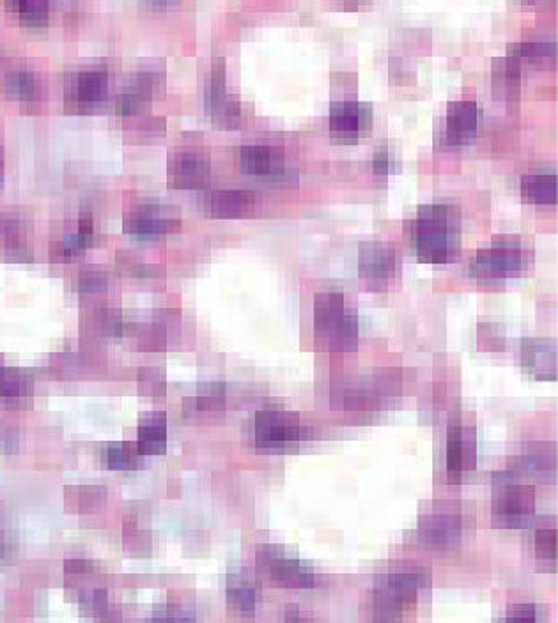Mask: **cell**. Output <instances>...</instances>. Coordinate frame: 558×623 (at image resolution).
Instances as JSON below:
<instances>
[{
    "label": "cell",
    "mask_w": 558,
    "mask_h": 623,
    "mask_svg": "<svg viewBox=\"0 0 558 623\" xmlns=\"http://www.w3.org/2000/svg\"><path fill=\"white\" fill-rule=\"evenodd\" d=\"M411 245L420 261L447 264L461 247V215L450 204H427L410 222Z\"/></svg>",
    "instance_id": "obj_1"
},
{
    "label": "cell",
    "mask_w": 558,
    "mask_h": 623,
    "mask_svg": "<svg viewBox=\"0 0 558 623\" xmlns=\"http://www.w3.org/2000/svg\"><path fill=\"white\" fill-rule=\"evenodd\" d=\"M314 339L328 353H351L358 344V317L339 291L316 294Z\"/></svg>",
    "instance_id": "obj_2"
},
{
    "label": "cell",
    "mask_w": 558,
    "mask_h": 623,
    "mask_svg": "<svg viewBox=\"0 0 558 623\" xmlns=\"http://www.w3.org/2000/svg\"><path fill=\"white\" fill-rule=\"evenodd\" d=\"M527 250L516 236H496L488 248L479 250L472 262V277L481 280H500L518 275L527 264Z\"/></svg>",
    "instance_id": "obj_3"
},
{
    "label": "cell",
    "mask_w": 558,
    "mask_h": 623,
    "mask_svg": "<svg viewBox=\"0 0 558 623\" xmlns=\"http://www.w3.org/2000/svg\"><path fill=\"white\" fill-rule=\"evenodd\" d=\"M502 478L496 484L493 500V524L498 528H525L535 514V491L530 485L514 484V473L509 470L498 473Z\"/></svg>",
    "instance_id": "obj_4"
},
{
    "label": "cell",
    "mask_w": 558,
    "mask_h": 623,
    "mask_svg": "<svg viewBox=\"0 0 558 623\" xmlns=\"http://www.w3.org/2000/svg\"><path fill=\"white\" fill-rule=\"evenodd\" d=\"M307 436L296 413L280 408H266L257 411L254 420V439L259 448L279 450L302 443Z\"/></svg>",
    "instance_id": "obj_5"
},
{
    "label": "cell",
    "mask_w": 558,
    "mask_h": 623,
    "mask_svg": "<svg viewBox=\"0 0 558 623\" xmlns=\"http://www.w3.org/2000/svg\"><path fill=\"white\" fill-rule=\"evenodd\" d=\"M426 583V574L419 569H403L378 577L374 585V600L383 611H397L417 599Z\"/></svg>",
    "instance_id": "obj_6"
},
{
    "label": "cell",
    "mask_w": 558,
    "mask_h": 623,
    "mask_svg": "<svg viewBox=\"0 0 558 623\" xmlns=\"http://www.w3.org/2000/svg\"><path fill=\"white\" fill-rule=\"evenodd\" d=\"M179 225L181 218L178 209L158 202H148L140 204L128 213L124 220V232L140 239L160 238L178 231Z\"/></svg>",
    "instance_id": "obj_7"
},
{
    "label": "cell",
    "mask_w": 558,
    "mask_h": 623,
    "mask_svg": "<svg viewBox=\"0 0 558 623\" xmlns=\"http://www.w3.org/2000/svg\"><path fill=\"white\" fill-rule=\"evenodd\" d=\"M257 563L266 570L273 581L293 588H312L318 583V574L307 563L287 556L279 547L261 546L257 549Z\"/></svg>",
    "instance_id": "obj_8"
},
{
    "label": "cell",
    "mask_w": 558,
    "mask_h": 623,
    "mask_svg": "<svg viewBox=\"0 0 558 623\" xmlns=\"http://www.w3.org/2000/svg\"><path fill=\"white\" fill-rule=\"evenodd\" d=\"M167 176L176 190H201L210 183L211 163L199 149L181 147L169 158Z\"/></svg>",
    "instance_id": "obj_9"
},
{
    "label": "cell",
    "mask_w": 558,
    "mask_h": 623,
    "mask_svg": "<svg viewBox=\"0 0 558 623\" xmlns=\"http://www.w3.org/2000/svg\"><path fill=\"white\" fill-rule=\"evenodd\" d=\"M109 93V71L103 66H89L75 71L66 82V101L75 110H89L100 105Z\"/></svg>",
    "instance_id": "obj_10"
},
{
    "label": "cell",
    "mask_w": 558,
    "mask_h": 623,
    "mask_svg": "<svg viewBox=\"0 0 558 623\" xmlns=\"http://www.w3.org/2000/svg\"><path fill=\"white\" fill-rule=\"evenodd\" d=\"M479 128V105L473 100L452 101L447 107L445 121L440 130L443 147L465 146L472 142Z\"/></svg>",
    "instance_id": "obj_11"
},
{
    "label": "cell",
    "mask_w": 558,
    "mask_h": 623,
    "mask_svg": "<svg viewBox=\"0 0 558 623\" xmlns=\"http://www.w3.org/2000/svg\"><path fill=\"white\" fill-rule=\"evenodd\" d=\"M206 108L213 123L227 130H236L241 124L240 100L227 93L224 66H215L206 85Z\"/></svg>",
    "instance_id": "obj_12"
},
{
    "label": "cell",
    "mask_w": 558,
    "mask_h": 623,
    "mask_svg": "<svg viewBox=\"0 0 558 623\" xmlns=\"http://www.w3.org/2000/svg\"><path fill=\"white\" fill-rule=\"evenodd\" d=\"M240 167L247 176L261 177V179H289V170L286 154L280 147L268 144H248L241 147Z\"/></svg>",
    "instance_id": "obj_13"
},
{
    "label": "cell",
    "mask_w": 558,
    "mask_h": 623,
    "mask_svg": "<svg viewBox=\"0 0 558 623\" xmlns=\"http://www.w3.org/2000/svg\"><path fill=\"white\" fill-rule=\"evenodd\" d=\"M358 271L367 284L380 289L396 277V252L383 241H367L358 252Z\"/></svg>",
    "instance_id": "obj_14"
},
{
    "label": "cell",
    "mask_w": 558,
    "mask_h": 623,
    "mask_svg": "<svg viewBox=\"0 0 558 623\" xmlns=\"http://www.w3.org/2000/svg\"><path fill=\"white\" fill-rule=\"evenodd\" d=\"M371 105L357 100L335 101L330 107L328 126L337 139L357 140L371 130Z\"/></svg>",
    "instance_id": "obj_15"
},
{
    "label": "cell",
    "mask_w": 558,
    "mask_h": 623,
    "mask_svg": "<svg viewBox=\"0 0 558 623\" xmlns=\"http://www.w3.org/2000/svg\"><path fill=\"white\" fill-rule=\"evenodd\" d=\"M162 84V73L155 70L139 71L132 82L124 87L123 93L116 98V110L119 116H137L148 108L158 85Z\"/></svg>",
    "instance_id": "obj_16"
},
{
    "label": "cell",
    "mask_w": 558,
    "mask_h": 623,
    "mask_svg": "<svg viewBox=\"0 0 558 623\" xmlns=\"http://www.w3.org/2000/svg\"><path fill=\"white\" fill-rule=\"evenodd\" d=\"M521 363L528 374L541 381L557 377V346L553 340L527 339L521 344Z\"/></svg>",
    "instance_id": "obj_17"
},
{
    "label": "cell",
    "mask_w": 558,
    "mask_h": 623,
    "mask_svg": "<svg viewBox=\"0 0 558 623\" xmlns=\"http://www.w3.org/2000/svg\"><path fill=\"white\" fill-rule=\"evenodd\" d=\"M204 208L213 218H243L256 208V193L248 190H215L208 193Z\"/></svg>",
    "instance_id": "obj_18"
},
{
    "label": "cell",
    "mask_w": 558,
    "mask_h": 623,
    "mask_svg": "<svg viewBox=\"0 0 558 623\" xmlns=\"http://www.w3.org/2000/svg\"><path fill=\"white\" fill-rule=\"evenodd\" d=\"M420 537L426 542L427 546L445 547L454 546L461 539L463 523L458 514L450 512H440V514H429L420 521Z\"/></svg>",
    "instance_id": "obj_19"
},
{
    "label": "cell",
    "mask_w": 558,
    "mask_h": 623,
    "mask_svg": "<svg viewBox=\"0 0 558 623\" xmlns=\"http://www.w3.org/2000/svg\"><path fill=\"white\" fill-rule=\"evenodd\" d=\"M475 434L463 427H452L447 441V471L459 480L465 471L475 468Z\"/></svg>",
    "instance_id": "obj_20"
},
{
    "label": "cell",
    "mask_w": 558,
    "mask_h": 623,
    "mask_svg": "<svg viewBox=\"0 0 558 623\" xmlns=\"http://www.w3.org/2000/svg\"><path fill=\"white\" fill-rule=\"evenodd\" d=\"M507 54L512 55L520 64L523 61L546 64V62L555 61L557 45H555V38L550 34H535L518 43H512Z\"/></svg>",
    "instance_id": "obj_21"
},
{
    "label": "cell",
    "mask_w": 558,
    "mask_h": 623,
    "mask_svg": "<svg viewBox=\"0 0 558 623\" xmlns=\"http://www.w3.org/2000/svg\"><path fill=\"white\" fill-rule=\"evenodd\" d=\"M137 450L140 455H162L167 448V416L153 413L139 427Z\"/></svg>",
    "instance_id": "obj_22"
},
{
    "label": "cell",
    "mask_w": 558,
    "mask_h": 623,
    "mask_svg": "<svg viewBox=\"0 0 558 623\" xmlns=\"http://www.w3.org/2000/svg\"><path fill=\"white\" fill-rule=\"evenodd\" d=\"M521 197L537 206H551L557 202V176L555 172L528 174L521 179Z\"/></svg>",
    "instance_id": "obj_23"
},
{
    "label": "cell",
    "mask_w": 558,
    "mask_h": 623,
    "mask_svg": "<svg viewBox=\"0 0 558 623\" xmlns=\"http://www.w3.org/2000/svg\"><path fill=\"white\" fill-rule=\"evenodd\" d=\"M520 466L523 470L539 473V475H553L557 470L555 445L553 443L528 445L527 450L520 457Z\"/></svg>",
    "instance_id": "obj_24"
},
{
    "label": "cell",
    "mask_w": 558,
    "mask_h": 623,
    "mask_svg": "<svg viewBox=\"0 0 558 623\" xmlns=\"http://www.w3.org/2000/svg\"><path fill=\"white\" fill-rule=\"evenodd\" d=\"M24 220L13 211H0V243L9 255L27 254V245L22 238Z\"/></svg>",
    "instance_id": "obj_25"
},
{
    "label": "cell",
    "mask_w": 558,
    "mask_h": 623,
    "mask_svg": "<svg viewBox=\"0 0 558 623\" xmlns=\"http://www.w3.org/2000/svg\"><path fill=\"white\" fill-rule=\"evenodd\" d=\"M4 89L8 96L20 101L38 100L41 93L38 77L25 68L9 71L4 80Z\"/></svg>",
    "instance_id": "obj_26"
},
{
    "label": "cell",
    "mask_w": 558,
    "mask_h": 623,
    "mask_svg": "<svg viewBox=\"0 0 558 623\" xmlns=\"http://www.w3.org/2000/svg\"><path fill=\"white\" fill-rule=\"evenodd\" d=\"M227 599L234 609L243 615L254 613L257 602V592L254 583L245 576H231L227 581Z\"/></svg>",
    "instance_id": "obj_27"
},
{
    "label": "cell",
    "mask_w": 558,
    "mask_h": 623,
    "mask_svg": "<svg viewBox=\"0 0 558 623\" xmlns=\"http://www.w3.org/2000/svg\"><path fill=\"white\" fill-rule=\"evenodd\" d=\"M93 222L91 218H80L78 222V231L73 234H66L61 239V245L57 248V255L61 259H73L78 254L86 252L87 248L93 245Z\"/></svg>",
    "instance_id": "obj_28"
},
{
    "label": "cell",
    "mask_w": 558,
    "mask_h": 623,
    "mask_svg": "<svg viewBox=\"0 0 558 623\" xmlns=\"http://www.w3.org/2000/svg\"><path fill=\"white\" fill-rule=\"evenodd\" d=\"M521 64L512 55L496 59L493 64V85L502 94H512L520 87Z\"/></svg>",
    "instance_id": "obj_29"
},
{
    "label": "cell",
    "mask_w": 558,
    "mask_h": 623,
    "mask_svg": "<svg viewBox=\"0 0 558 623\" xmlns=\"http://www.w3.org/2000/svg\"><path fill=\"white\" fill-rule=\"evenodd\" d=\"M225 406V386L222 383L202 386L195 397L185 399V409L188 413H211L222 411Z\"/></svg>",
    "instance_id": "obj_30"
},
{
    "label": "cell",
    "mask_w": 558,
    "mask_h": 623,
    "mask_svg": "<svg viewBox=\"0 0 558 623\" xmlns=\"http://www.w3.org/2000/svg\"><path fill=\"white\" fill-rule=\"evenodd\" d=\"M32 392L31 377L20 370L0 367V399L20 400L29 397Z\"/></svg>",
    "instance_id": "obj_31"
},
{
    "label": "cell",
    "mask_w": 558,
    "mask_h": 623,
    "mask_svg": "<svg viewBox=\"0 0 558 623\" xmlns=\"http://www.w3.org/2000/svg\"><path fill=\"white\" fill-rule=\"evenodd\" d=\"M6 9L9 13H15L22 20V24L31 27H43L47 25L50 16V6L47 2L39 0H27V2H8Z\"/></svg>",
    "instance_id": "obj_32"
},
{
    "label": "cell",
    "mask_w": 558,
    "mask_h": 623,
    "mask_svg": "<svg viewBox=\"0 0 558 623\" xmlns=\"http://www.w3.org/2000/svg\"><path fill=\"white\" fill-rule=\"evenodd\" d=\"M139 450L137 445H114L107 448L105 452V462L110 470L130 471L137 470L140 466Z\"/></svg>",
    "instance_id": "obj_33"
},
{
    "label": "cell",
    "mask_w": 558,
    "mask_h": 623,
    "mask_svg": "<svg viewBox=\"0 0 558 623\" xmlns=\"http://www.w3.org/2000/svg\"><path fill=\"white\" fill-rule=\"evenodd\" d=\"M535 553L541 560L553 562L557 558V530L544 526L535 533Z\"/></svg>",
    "instance_id": "obj_34"
},
{
    "label": "cell",
    "mask_w": 558,
    "mask_h": 623,
    "mask_svg": "<svg viewBox=\"0 0 558 623\" xmlns=\"http://www.w3.org/2000/svg\"><path fill=\"white\" fill-rule=\"evenodd\" d=\"M78 285H80V291L84 294H100L107 289L109 280H107V275L103 271L87 270L80 275Z\"/></svg>",
    "instance_id": "obj_35"
},
{
    "label": "cell",
    "mask_w": 558,
    "mask_h": 623,
    "mask_svg": "<svg viewBox=\"0 0 558 623\" xmlns=\"http://www.w3.org/2000/svg\"><path fill=\"white\" fill-rule=\"evenodd\" d=\"M479 344L481 347L488 344L484 347L488 351H500L505 347L504 333L495 324H481L479 326Z\"/></svg>",
    "instance_id": "obj_36"
},
{
    "label": "cell",
    "mask_w": 558,
    "mask_h": 623,
    "mask_svg": "<svg viewBox=\"0 0 558 623\" xmlns=\"http://www.w3.org/2000/svg\"><path fill=\"white\" fill-rule=\"evenodd\" d=\"M82 604H84V608H86L87 611H91V613L105 615L107 604H109L107 593L103 592V590H89V592L82 595Z\"/></svg>",
    "instance_id": "obj_37"
},
{
    "label": "cell",
    "mask_w": 558,
    "mask_h": 623,
    "mask_svg": "<svg viewBox=\"0 0 558 623\" xmlns=\"http://www.w3.org/2000/svg\"><path fill=\"white\" fill-rule=\"evenodd\" d=\"M505 623H537L534 604H516L509 609Z\"/></svg>",
    "instance_id": "obj_38"
},
{
    "label": "cell",
    "mask_w": 558,
    "mask_h": 623,
    "mask_svg": "<svg viewBox=\"0 0 558 623\" xmlns=\"http://www.w3.org/2000/svg\"><path fill=\"white\" fill-rule=\"evenodd\" d=\"M394 169H396V158L388 153V149H380L378 153H374V158H372V170H374L378 176H388L390 172H394Z\"/></svg>",
    "instance_id": "obj_39"
},
{
    "label": "cell",
    "mask_w": 558,
    "mask_h": 623,
    "mask_svg": "<svg viewBox=\"0 0 558 623\" xmlns=\"http://www.w3.org/2000/svg\"><path fill=\"white\" fill-rule=\"evenodd\" d=\"M151 623H195L192 613L183 609H165L153 616Z\"/></svg>",
    "instance_id": "obj_40"
},
{
    "label": "cell",
    "mask_w": 558,
    "mask_h": 623,
    "mask_svg": "<svg viewBox=\"0 0 558 623\" xmlns=\"http://www.w3.org/2000/svg\"><path fill=\"white\" fill-rule=\"evenodd\" d=\"M286 623H314L312 622V618L305 615L303 611L295 608V606H291V608L286 609Z\"/></svg>",
    "instance_id": "obj_41"
},
{
    "label": "cell",
    "mask_w": 558,
    "mask_h": 623,
    "mask_svg": "<svg viewBox=\"0 0 558 623\" xmlns=\"http://www.w3.org/2000/svg\"><path fill=\"white\" fill-rule=\"evenodd\" d=\"M89 562L86 560H70V562H66V570L71 572V574H84L89 570Z\"/></svg>",
    "instance_id": "obj_42"
},
{
    "label": "cell",
    "mask_w": 558,
    "mask_h": 623,
    "mask_svg": "<svg viewBox=\"0 0 558 623\" xmlns=\"http://www.w3.org/2000/svg\"><path fill=\"white\" fill-rule=\"evenodd\" d=\"M4 174H6V165H4V156H2V151H0V186L4 183Z\"/></svg>",
    "instance_id": "obj_43"
}]
</instances>
